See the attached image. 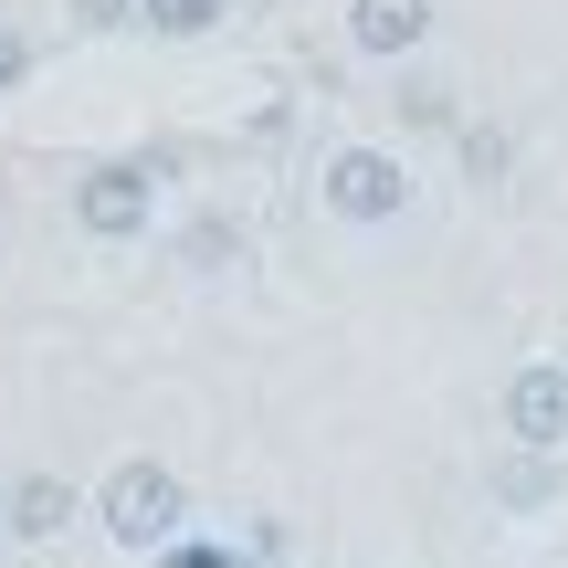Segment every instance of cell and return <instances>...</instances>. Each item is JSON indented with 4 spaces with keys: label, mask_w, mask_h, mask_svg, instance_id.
Listing matches in <instances>:
<instances>
[{
    "label": "cell",
    "mask_w": 568,
    "mask_h": 568,
    "mask_svg": "<svg viewBox=\"0 0 568 568\" xmlns=\"http://www.w3.org/2000/svg\"><path fill=\"white\" fill-rule=\"evenodd\" d=\"M389 116L422 126V138H464V105H453V84L422 74V63H400V84H389Z\"/></svg>",
    "instance_id": "ba28073f"
},
{
    "label": "cell",
    "mask_w": 568,
    "mask_h": 568,
    "mask_svg": "<svg viewBox=\"0 0 568 568\" xmlns=\"http://www.w3.org/2000/svg\"><path fill=\"white\" fill-rule=\"evenodd\" d=\"M95 527H105V548H126V558H169L190 537V485L159 464V453H126V464L95 485Z\"/></svg>",
    "instance_id": "6da1fadb"
},
{
    "label": "cell",
    "mask_w": 568,
    "mask_h": 568,
    "mask_svg": "<svg viewBox=\"0 0 568 568\" xmlns=\"http://www.w3.org/2000/svg\"><path fill=\"white\" fill-rule=\"evenodd\" d=\"M506 443L516 453H568V358L506 368Z\"/></svg>",
    "instance_id": "277c9868"
},
{
    "label": "cell",
    "mask_w": 568,
    "mask_h": 568,
    "mask_svg": "<svg viewBox=\"0 0 568 568\" xmlns=\"http://www.w3.org/2000/svg\"><path fill=\"white\" fill-rule=\"evenodd\" d=\"M506 169H516V148L495 138V126H464V180H474V190H495Z\"/></svg>",
    "instance_id": "8fae6325"
},
{
    "label": "cell",
    "mask_w": 568,
    "mask_h": 568,
    "mask_svg": "<svg viewBox=\"0 0 568 568\" xmlns=\"http://www.w3.org/2000/svg\"><path fill=\"white\" fill-rule=\"evenodd\" d=\"M485 495H495V506H506V516H548L558 506V495H568V474H558V453H495V474H485Z\"/></svg>",
    "instance_id": "52a82bcc"
},
{
    "label": "cell",
    "mask_w": 568,
    "mask_h": 568,
    "mask_svg": "<svg viewBox=\"0 0 568 568\" xmlns=\"http://www.w3.org/2000/svg\"><path fill=\"white\" fill-rule=\"evenodd\" d=\"M74 232L84 243H148V232H159V169L148 159L74 169Z\"/></svg>",
    "instance_id": "3957f363"
},
{
    "label": "cell",
    "mask_w": 568,
    "mask_h": 568,
    "mask_svg": "<svg viewBox=\"0 0 568 568\" xmlns=\"http://www.w3.org/2000/svg\"><path fill=\"white\" fill-rule=\"evenodd\" d=\"M410 190H422V180H410L400 148L347 138V148H326V159H316V211H326L337 232H389V222L410 211Z\"/></svg>",
    "instance_id": "7a4b0ae2"
},
{
    "label": "cell",
    "mask_w": 568,
    "mask_h": 568,
    "mask_svg": "<svg viewBox=\"0 0 568 568\" xmlns=\"http://www.w3.org/2000/svg\"><path fill=\"white\" fill-rule=\"evenodd\" d=\"M432 21H443L432 0H347L337 32H347V53H358V63H389V74H400V63H422Z\"/></svg>",
    "instance_id": "5b68a950"
},
{
    "label": "cell",
    "mask_w": 568,
    "mask_h": 568,
    "mask_svg": "<svg viewBox=\"0 0 568 568\" xmlns=\"http://www.w3.org/2000/svg\"><path fill=\"white\" fill-rule=\"evenodd\" d=\"M74 32H138V0H63Z\"/></svg>",
    "instance_id": "7c38bea8"
},
{
    "label": "cell",
    "mask_w": 568,
    "mask_h": 568,
    "mask_svg": "<svg viewBox=\"0 0 568 568\" xmlns=\"http://www.w3.org/2000/svg\"><path fill=\"white\" fill-rule=\"evenodd\" d=\"M74 516H84V495L63 485V474H11V485H0V527H11L21 548H53Z\"/></svg>",
    "instance_id": "8992f818"
},
{
    "label": "cell",
    "mask_w": 568,
    "mask_h": 568,
    "mask_svg": "<svg viewBox=\"0 0 568 568\" xmlns=\"http://www.w3.org/2000/svg\"><path fill=\"white\" fill-rule=\"evenodd\" d=\"M232 21V0H138V32H159V42H211Z\"/></svg>",
    "instance_id": "30bf717a"
},
{
    "label": "cell",
    "mask_w": 568,
    "mask_h": 568,
    "mask_svg": "<svg viewBox=\"0 0 568 568\" xmlns=\"http://www.w3.org/2000/svg\"><path fill=\"white\" fill-rule=\"evenodd\" d=\"M21 74H32V32H21V21H0V105L21 95Z\"/></svg>",
    "instance_id": "4fadbf2b"
},
{
    "label": "cell",
    "mask_w": 568,
    "mask_h": 568,
    "mask_svg": "<svg viewBox=\"0 0 568 568\" xmlns=\"http://www.w3.org/2000/svg\"><path fill=\"white\" fill-rule=\"evenodd\" d=\"M243 264V222L232 211H190L180 222V274H232Z\"/></svg>",
    "instance_id": "9c48e42d"
}]
</instances>
